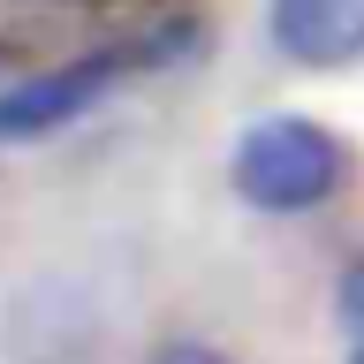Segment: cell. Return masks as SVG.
Wrapping results in <instances>:
<instances>
[{
  "label": "cell",
  "instance_id": "cell-1",
  "mask_svg": "<svg viewBox=\"0 0 364 364\" xmlns=\"http://www.w3.org/2000/svg\"><path fill=\"white\" fill-rule=\"evenodd\" d=\"M228 182L258 213H311L349 182V144L334 129H318L311 114H266L235 136Z\"/></svg>",
  "mask_w": 364,
  "mask_h": 364
},
{
  "label": "cell",
  "instance_id": "cell-5",
  "mask_svg": "<svg viewBox=\"0 0 364 364\" xmlns=\"http://www.w3.org/2000/svg\"><path fill=\"white\" fill-rule=\"evenodd\" d=\"M152 364H228L220 349H205V341H159Z\"/></svg>",
  "mask_w": 364,
  "mask_h": 364
},
{
  "label": "cell",
  "instance_id": "cell-2",
  "mask_svg": "<svg viewBox=\"0 0 364 364\" xmlns=\"http://www.w3.org/2000/svg\"><path fill=\"white\" fill-rule=\"evenodd\" d=\"M122 68H129V53H84V61H68V68H46L31 84L0 91V144L53 136V129H68V122H84V114L122 84Z\"/></svg>",
  "mask_w": 364,
  "mask_h": 364
},
{
  "label": "cell",
  "instance_id": "cell-6",
  "mask_svg": "<svg viewBox=\"0 0 364 364\" xmlns=\"http://www.w3.org/2000/svg\"><path fill=\"white\" fill-rule=\"evenodd\" d=\"M349 364H364V341H357V349H349Z\"/></svg>",
  "mask_w": 364,
  "mask_h": 364
},
{
  "label": "cell",
  "instance_id": "cell-3",
  "mask_svg": "<svg viewBox=\"0 0 364 364\" xmlns=\"http://www.w3.org/2000/svg\"><path fill=\"white\" fill-rule=\"evenodd\" d=\"M266 38L296 68L364 61V0H266Z\"/></svg>",
  "mask_w": 364,
  "mask_h": 364
},
{
  "label": "cell",
  "instance_id": "cell-4",
  "mask_svg": "<svg viewBox=\"0 0 364 364\" xmlns=\"http://www.w3.org/2000/svg\"><path fill=\"white\" fill-rule=\"evenodd\" d=\"M334 304H341V326L364 341V258H349L341 266V281H334Z\"/></svg>",
  "mask_w": 364,
  "mask_h": 364
}]
</instances>
